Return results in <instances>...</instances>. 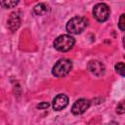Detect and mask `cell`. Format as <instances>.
<instances>
[{
    "label": "cell",
    "mask_w": 125,
    "mask_h": 125,
    "mask_svg": "<svg viewBox=\"0 0 125 125\" xmlns=\"http://www.w3.org/2000/svg\"><path fill=\"white\" fill-rule=\"evenodd\" d=\"M88 25V20L84 17H74L70 19L66 23V30L71 34L81 33Z\"/></svg>",
    "instance_id": "6da1fadb"
},
{
    "label": "cell",
    "mask_w": 125,
    "mask_h": 125,
    "mask_svg": "<svg viewBox=\"0 0 125 125\" xmlns=\"http://www.w3.org/2000/svg\"><path fill=\"white\" fill-rule=\"evenodd\" d=\"M75 44V39L67 34H62L58 36L54 41V47L60 52H67Z\"/></svg>",
    "instance_id": "7a4b0ae2"
},
{
    "label": "cell",
    "mask_w": 125,
    "mask_h": 125,
    "mask_svg": "<svg viewBox=\"0 0 125 125\" xmlns=\"http://www.w3.org/2000/svg\"><path fill=\"white\" fill-rule=\"evenodd\" d=\"M71 68H72L71 61L67 59H61L53 66L52 73L56 77H63L70 72Z\"/></svg>",
    "instance_id": "3957f363"
},
{
    "label": "cell",
    "mask_w": 125,
    "mask_h": 125,
    "mask_svg": "<svg viewBox=\"0 0 125 125\" xmlns=\"http://www.w3.org/2000/svg\"><path fill=\"white\" fill-rule=\"evenodd\" d=\"M109 14H110V10H109V7L106 4L98 3L94 6L93 16L98 21L103 22V21H107V19L109 18Z\"/></svg>",
    "instance_id": "277c9868"
},
{
    "label": "cell",
    "mask_w": 125,
    "mask_h": 125,
    "mask_svg": "<svg viewBox=\"0 0 125 125\" xmlns=\"http://www.w3.org/2000/svg\"><path fill=\"white\" fill-rule=\"evenodd\" d=\"M89 106H90V101L89 100L79 99L73 104V105L71 107V112L74 115H79V114L84 113L89 108Z\"/></svg>",
    "instance_id": "5b68a950"
},
{
    "label": "cell",
    "mask_w": 125,
    "mask_h": 125,
    "mask_svg": "<svg viewBox=\"0 0 125 125\" xmlns=\"http://www.w3.org/2000/svg\"><path fill=\"white\" fill-rule=\"evenodd\" d=\"M68 104V97L64 94H60L56 96L53 100V108L57 111H60L66 107Z\"/></svg>",
    "instance_id": "8992f818"
},
{
    "label": "cell",
    "mask_w": 125,
    "mask_h": 125,
    "mask_svg": "<svg viewBox=\"0 0 125 125\" xmlns=\"http://www.w3.org/2000/svg\"><path fill=\"white\" fill-rule=\"evenodd\" d=\"M88 69L91 73H93L96 76H102L104 73V65L99 62V61H91L88 63Z\"/></svg>",
    "instance_id": "52a82bcc"
},
{
    "label": "cell",
    "mask_w": 125,
    "mask_h": 125,
    "mask_svg": "<svg viewBox=\"0 0 125 125\" xmlns=\"http://www.w3.org/2000/svg\"><path fill=\"white\" fill-rule=\"evenodd\" d=\"M8 27L11 31H16L20 25H21V16L18 12H14L10 15V18L8 19Z\"/></svg>",
    "instance_id": "ba28073f"
},
{
    "label": "cell",
    "mask_w": 125,
    "mask_h": 125,
    "mask_svg": "<svg viewBox=\"0 0 125 125\" xmlns=\"http://www.w3.org/2000/svg\"><path fill=\"white\" fill-rule=\"evenodd\" d=\"M50 11L49 7L44 4V3H40V4H37L34 8H33V13L37 16H42V15H45L47 14L48 12Z\"/></svg>",
    "instance_id": "9c48e42d"
},
{
    "label": "cell",
    "mask_w": 125,
    "mask_h": 125,
    "mask_svg": "<svg viewBox=\"0 0 125 125\" xmlns=\"http://www.w3.org/2000/svg\"><path fill=\"white\" fill-rule=\"evenodd\" d=\"M20 0H0V5L5 9L14 8L18 5Z\"/></svg>",
    "instance_id": "30bf717a"
},
{
    "label": "cell",
    "mask_w": 125,
    "mask_h": 125,
    "mask_svg": "<svg viewBox=\"0 0 125 125\" xmlns=\"http://www.w3.org/2000/svg\"><path fill=\"white\" fill-rule=\"evenodd\" d=\"M115 70L117 73H119L121 76H124V63L123 62H118L115 65Z\"/></svg>",
    "instance_id": "8fae6325"
},
{
    "label": "cell",
    "mask_w": 125,
    "mask_h": 125,
    "mask_svg": "<svg viewBox=\"0 0 125 125\" xmlns=\"http://www.w3.org/2000/svg\"><path fill=\"white\" fill-rule=\"evenodd\" d=\"M116 112L119 113V114H123L125 112V106H124V102H120L118 104H117V107H116Z\"/></svg>",
    "instance_id": "7c38bea8"
},
{
    "label": "cell",
    "mask_w": 125,
    "mask_h": 125,
    "mask_svg": "<svg viewBox=\"0 0 125 125\" xmlns=\"http://www.w3.org/2000/svg\"><path fill=\"white\" fill-rule=\"evenodd\" d=\"M118 27L120 28V30H124L125 29V26H124V14H122L120 16V19H119V23H118Z\"/></svg>",
    "instance_id": "4fadbf2b"
},
{
    "label": "cell",
    "mask_w": 125,
    "mask_h": 125,
    "mask_svg": "<svg viewBox=\"0 0 125 125\" xmlns=\"http://www.w3.org/2000/svg\"><path fill=\"white\" fill-rule=\"evenodd\" d=\"M48 106H49V104H48V103H41V104H39L37 105V107L40 108V109H45V108H47Z\"/></svg>",
    "instance_id": "5bb4252c"
}]
</instances>
